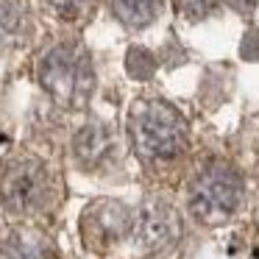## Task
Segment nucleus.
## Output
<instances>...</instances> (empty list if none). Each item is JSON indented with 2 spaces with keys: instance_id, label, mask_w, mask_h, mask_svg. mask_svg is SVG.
<instances>
[{
  "instance_id": "nucleus-1",
  "label": "nucleus",
  "mask_w": 259,
  "mask_h": 259,
  "mask_svg": "<svg viewBox=\"0 0 259 259\" xmlns=\"http://www.w3.org/2000/svg\"><path fill=\"white\" fill-rule=\"evenodd\" d=\"M131 137L148 159H176L187 148L184 120L162 101H142L131 109Z\"/></svg>"
},
{
  "instance_id": "nucleus-2",
  "label": "nucleus",
  "mask_w": 259,
  "mask_h": 259,
  "mask_svg": "<svg viewBox=\"0 0 259 259\" xmlns=\"http://www.w3.org/2000/svg\"><path fill=\"white\" fill-rule=\"evenodd\" d=\"M39 81L59 103L81 106L92 92V64L84 48L73 42L53 45L39 62Z\"/></svg>"
},
{
  "instance_id": "nucleus-3",
  "label": "nucleus",
  "mask_w": 259,
  "mask_h": 259,
  "mask_svg": "<svg viewBox=\"0 0 259 259\" xmlns=\"http://www.w3.org/2000/svg\"><path fill=\"white\" fill-rule=\"evenodd\" d=\"M242 201V181L226 164H209L190 187V212L201 223L218 226L237 212Z\"/></svg>"
},
{
  "instance_id": "nucleus-4",
  "label": "nucleus",
  "mask_w": 259,
  "mask_h": 259,
  "mask_svg": "<svg viewBox=\"0 0 259 259\" xmlns=\"http://www.w3.org/2000/svg\"><path fill=\"white\" fill-rule=\"evenodd\" d=\"M51 192L48 167L36 159H14L0 176V201L9 212H31L45 203Z\"/></svg>"
},
{
  "instance_id": "nucleus-5",
  "label": "nucleus",
  "mask_w": 259,
  "mask_h": 259,
  "mask_svg": "<svg viewBox=\"0 0 259 259\" xmlns=\"http://www.w3.org/2000/svg\"><path fill=\"white\" fill-rule=\"evenodd\" d=\"M134 226L128 206L117 201H95L81 218V231L90 245H112L123 240Z\"/></svg>"
},
{
  "instance_id": "nucleus-6",
  "label": "nucleus",
  "mask_w": 259,
  "mask_h": 259,
  "mask_svg": "<svg viewBox=\"0 0 259 259\" xmlns=\"http://www.w3.org/2000/svg\"><path fill=\"white\" fill-rule=\"evenodd\" d=\"M181 234V220L176 214V209L164 201H148L140 209L137 218V237L140 245L151 253H162L167 248L176 245Z\"/></svg>"
},
{
  "instance_id": "nucleus-7",
  "label": "nucleus",
  "mask_w": 259,
  "mask_h": 259,
  "mask_svg": "<svg viewBox=\"0 0 259 259\" xmlns=\"http://www.w3.org/2000/svg\"><path fill=\"white\" fill-rule=\"evenodd\" d=\"M112 148H114V137H112V131L101 123L84 125L73 140V151H75V156H78V162L84 164V167L106 164V159L112 156Z\"/></svg>"
},
{
  "instance_id": "nucleus-8",
  "label": "nucleus",
  "mask_w": 259,
  "mask_h": 259,
  "mask_svg": "<svg viewBox=\"0 0 259 259\" xmlns=\"http://www.w3.org/2000/svg\"><path fill=\"white\" fill-rule=\"evenodd\" d=\"M28 34V14L20 0H0V48H14Z\"/></svg>"
},
{
  "instance_id": "nucleus-9",
  "label": "nucleus",
  "mask_w": 259,
  "mask_h": 259,
  "mask_svg": "<svg viewBox=\"0 0 259 259\" xmlns=\"http://www.w3.org/2000/svg\"><path fill=\"white\" fill-rule=\"evenodd\" d=\"M162 3L164 0H112V9L128 28H145L159 17Z\"/></svg>"
},
{
  "instance_id": "nucleus-10",
  "label": "nucleus",
  "mask_w": 259,
  "mask_h": 259,
  "mask_svg": "<svg viewBox=\"0 0 259 259\" xmlns=\"http://www.w3.org/2000/svg\"><path fill=\"white\" fill-rule=\"evenodd\" d=\"M0 259H51V253H48V248L42 242L23 234H14L6 245L0 248Z\"/></svg>"
},
{
  "instance_id": "nucleus-11",
  "label": "nucleus",
  "mask_w": 259,
  "mask_h": 259,
  "mask_svg": "<svg viewBox=\"0 0 259 259\" xmlns=\"http://www.w3.org/2000/svg\"><path fill=\"white\" fill-rule=\"evenodd\" d=\"M153 70H156V59H153L145 48H134V51L128 53V73L134 75V78L145 81L153 75Z\"/></svg>"
},
{
  "instance_id": "nucleus-12",
  "label": "nucleus",
  "mask_w": 259,
  "mask_h": 259,
  "mask_svg": "<svg viewBox=\"0 0 259 259\" xmlns=\"http://www.w3.org/2000/svg\"><path fill=\"white\" fill-rule=\"evenodd\" d=\"M218 0H176V9L184 14L187 20H203L206 14H212Z\"/></svg>"
},
{
  "instance_id": "nucleus-13",
  "label": "nucleus",
  "mask_w": 259,
  "mask_h": 259,
  "mask_svg": "<svg viewBox=\"0 0 259 259\" xmlns=\"http://www.w3.org/2000/svg\"><path fill=\"white\" fill-rule=\"evenodd\" d=\"M242 56L259 62V31H248L245 39H242Z\"/></svg>"
},
{
  "instance_id": "nucleus-14",
  "label": "nucleus",
  "mask_w": 259,
  "mask_h": 259,
  "mask_svg": "<svg viewBox=\"0 0 259 259\" xmlns=\"http://www.w3.org/2000/svg\"><path fill=\"white\" fill-rule=\"evenodd\" d=\"M53 6L59 9L62 14H75V12H81V9L90 3V0H51Z\"/></svg>"
},
{
  "instance_id": "nucleus-15",
  "label": "nucleus",
  "mask_w": 259,
  "mask_h": 259,
  "mask_svg": "<svg viewBox=\"0 0 259 259\" xmlns=\"http://www.w3.org/2000/svg\"><path fill=\"white\" fill-rule=\"evenodd\" d=\"M226 3H229V6H234L237 12H248V9H253V3H256V0H226Z\"/></svg>"
}]
</instances>
